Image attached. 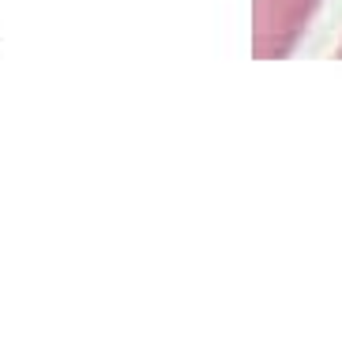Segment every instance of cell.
<instances>
[{
    "mask_svg": "<svg viewBox=\"0 0 342 361\" xmlns=\"http://www.w3.org/2000/svg\"><path fill=\"white\" fill-rule=\"evenodd\" d=\"M324 0H256V56L259 61H279L301 34L309 30L312 16Z\"/></svg>",
    "mask_w": 342,
    "mask_h": 361,
    "instance_id": "cell-1",
    "label": "cell"
},
{
    "mask_svg": "<svg viewBox=\"0 0 342 361\" xmlns=\"http://www.w3.org/2000/svg\"><path fill=\"white\" fill-rule=\"evenodd\" d=\"M338 56H342V45H338Z\"/></svg>",
    "mask_w": 342,
    "mask_h": 361,
    "instance_id": "cell-2",
    "label": "cell"
}]
</instances>
